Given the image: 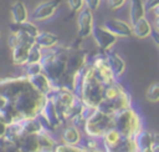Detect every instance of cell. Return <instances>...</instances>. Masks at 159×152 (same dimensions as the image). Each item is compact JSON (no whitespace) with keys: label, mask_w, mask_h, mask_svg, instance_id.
Returning a JSON list of instances; mask_svg holds the SVG:
<instances>
[{"label":"cell","mask_w":159,"mask_h":152,"mask_svg":"<svg viewBox=\"0 0 159 152\" xmlns=\"http://www.w3.org/2000/svg\"><path fill=\"white\" fill-rule=\"evenodd\" d=\"M66 1L68 7L75 12H78L84 7V0H66Z\"/></svg>","instance_id":"cell-28"},{"label":"cell","mask_w":159,"mask_h":152,"mask_svg":"<svg viewBox=\"0 0 159 152\" xmlns=\"http://www.w3.org/2000/svg\"><path fill=\"white\" fill-rule=\"evenodd\" d=\"M86 54L76 47H52L43 50L41 60L42 72L47 75L53 86L72 90L75 75L87 64Z\"/></svg>","instance_id":"cell-2"},{"label":"cell","mask_w":159,"mask_h":152,"mask_svg":"<svg viewBox=\"0 0 159 152\" xmlns=\"http://www.w3.org/2000/svg\"><path fill=\"white\" fill-rule=\"evenodd\" d=\"M58 36L52 34V32H47V31H40L39 35L35 37V44L39 45L41 49L46 50V49H52L55 46H57L58 44Z\"/></svg>","instance_id":"cell-16"},{"label":"cell","mask_w":159,"mask_h":152,"mask_svg":"<svg viewBox=\"0 0 159 152\" xmlns=\"http://www.w3.org/2000/svg\"><path fill=\"white\" fill-rule=\"evenodd\" d=\"M154 15H155V16L159 15V6H157V7L154 9Z\"/></svg>","instance_id":"cell-36"},{"label":"cell","mask_w":159,"mask_h":152,"mask_svg":"<svg viewBox=\"0 0 159 152\" xmlns=\"http://www.w3.org/2000/svg\"><path fill=\"white\" fill-rule=\"evenodd\" d=\"M61 140L63 143H67V145H80L82 141V135L78 130V126L73 123H70L68 126H66L62 130Z\"/></svg>","instance_id":"cell-15"},{"label":"cell","mask_w":159,"mask_h":152,"mask_svg":"<svg viewBox=\"0 0 159 152\" xmlns=\"http://www.w3.org/2000/svg\"><path fill=\"white\" fill-rule=\"evenodd\" d=\"M145 97L150 102H158L159 101V82L152 83L148 87L147 93H145Z\"/></svg>","instance_id":"cell-27"},{"label":"cell","mask_w":159,"mask_h":152,"mask_svg":"<svg viewBox=\"0 0 159 152\" xmlns=\"http://www.w3.org/2000/svg\"><path fill=\"white\" fill-rule=\"evenodd\" d=\"M7 127H9V126L0 118V140L6 135V132H7Z\"/></svg>","instance_id":"cell-33"},{"label":"cell","mask_w":159,"mask_h":152,"mask_svg":"<svg viewBox=\"0 0 159 152\" xmlns=\"http://www.w3.org/2000/svg\"><path fill=\"white\" fill-rule=\"evenodd\" d=\"M0 39H1V31H0Z\"/></svg>","instance_id":"cell-37"},{"label":"cell","mask_w":159,"mask_h":152,"mask_svg":"<svg viewBox=\"0 0 159 152\" xmlns=\"http://www.w3.org/2000/svg\"><path fill=\"white\" fill-rule=\"evenodd\" d=\"M40 72H42V64L41 62H31V64L24 65V75H26L27 77L37 75Z\"/></svg>","instance_id":"cell-26"},{"label":"cell","mask_w":159,"mask_h":152,"mask_svg":"<svg viewBox=\"0 0 159 152\" xmlns=\"http://www.w3.org/2000/svg\"><path fill=\"white\" fill-rule=\"evenodd\" d=\"M144 5L147 11H153L157 6H159V0H144Z\"/></svg>","instance_id":"cell-31"},{"label":"cell","mask_w":159,"mask_h":152,"mask_svg":"<svg viewBox=\"0 0 159 152\" xmlns=\"http://www.w3.org/2000/svg\"><path fill=\"white\" fill-rule=\"evenodd\" d=\"M128 107H132V96L129 95L128 91H125L124 93L114 97V98H108V100H103L97 110L104 112V113H108V115H116L117 112L124 110V108H128Z\"/></svg>","instance_id":"cell-7"},{"label":"cell","mask_w":159,"mask_h":152,"mask_svg":"<svg viewBox=\"0 0 159 152\" xmlns=\"http://www.w3.org/2000/svg\"><path fill=\"white\" fill-rule=\"evenodd\" d=\"M113 118L114 115L104 113L99 110H93V112L87 117L83 123V131L87 137L102 138L104 133L113 128Z\"/></svg>","instance_id":"cell-4"},{"label":"cell","mask_w":159,"mask_h":152,"mask_svg":"<svg viewBox=\"0 0 159 152\" xmlns=\"http://www.w3.org/2000/svg\"><path fill=\"white\" fill-rule=\"evenodd\" d=\"M113 128L124 138L134 141L135 136L143 130V120L133 107H128L114 115Z\"/></svg>","instance_id":"cell-3"},{"label":"cell","mask_w":159,"mask_h":152,"mask_svg":"<svg viewBox=\"0 0 159 152\" xmlns=\"http://www.w3.org/2000/svg\"><path fill=\"white\" fill-rule=\"evenodd\" d=\"M77 24H78V37L81 40L87 39L92 35L93 31V15L92 11L88 7H83L81 11H78L77 16Z\"/></svg>","instance_id":"cell-10"},{"label":"cell","mask_w":159,"mask_h":152,"mask_svg":"<svg viewBox=\"0 0 159 152\" xmlns=\"http://www.w3.org/2000/svg\"><path fill=\"white\" fill-rule=\"evenodd\" d=\"M42 56H43V49H41L39 45H34L30 50V54H29V57H27V64H31V62H41L42 60Z\"/></svg>","instance_id":"cell-25"},{"label":"cell","mask_w":159,"mask_h":152,"mask_svg":"<svg viewBox=\"0 0 159 152\" xmlns=\"http://www.w3.org/2000/svg\"><path fill=\"white\" fill-rule=\"evenodd\" d=\"M45 130H57L58 127H61L65 122L62 121L55 103L47 97V101L43 106V108L41 110L40 115H39Z\"/></svg>","instance_id":"cell-6"},{"label":"cell","mask_w":159,"mask_h":152,"mask_svg":"<svg viewBox=\"0 0 159 152\" xmlns=\"http://www.w3.org/2000/svg\"><path fill=\"white\" fill-rule=\"evenodd\" d=\"M16 32H20L21 40L14 49H11V59L15 65L24 66L27 64V57H29L30 50L35 45V37H31L30 35L24 34L21 31H16Z\"/></svg>","instance_id":"cell-5"},{"label":"cell","mask_w":159,"mask_h":152,"mask_svg":"<svg viewBox=\"0 0 159 152\" xmlns=\"http://www.w3.org/2000/svg\"><path fill=\"white\" fill-rule=\"evenodd\" d=\"M10 29H11V32H16V31H21V32H24V34H27V35H30L31 37H36L37 35H39V32H40V30H39V27L34 24V22H31V21H24V22H12L11 25H10Z\"/></svg>","instance_id":"cell-21"},{"label":"cell","mask_w":159,"mask_h":152,"mask_svg":"<svg viewBox=\"0 0 159 152\" xmlns=\"http://www.w3.org/2000/svg\"><path fill=\"white\" fill-rule=\"evenodd\" d=\"M154 27L159 31V15L155 16V20H154Z\"/></svg>","instance_id":"cell-34"},{"label":"cell","mask_w":159,"mask_h":152,"mask_svg":"<svg viewBox=\"0 0 159 152\" xmlns=\"http://www.w3.org/2000/svg\"><path fill=\"white\" fill-rule=\"evenodd\" d=\"M145 12L147 10H145L144 0H129V19L132 24L144 17Z\"/></svg>","instance_id":"cell-19"},{"label":"cell","mask_w":159,"mask_h":152,"mask_svg":"<svg viewBox=\"0 0 159 152\" xmlns=\"http://www.w3.org/2000/svg\"><path fill=\"white\" fill-rule=\"evenodd\" d=\"M106 56H107L108 65H109V67H111L114 77L116 78L120 77L124 74V71H125V62L122 59V56L119 54H117L116 51H112V50L107 51L106 52Z\"/></svg>","instance_id":"cell-12"},{"label":"cell","mask_w":159,"mask_h":152,"mask_svg":"<svg viewBox=\"0 0 159 152\" xmlns=\"http://www.w3.org/2000/svg\"><path fill=\"white\" fill-rule=\"evenodd\" d=\"M47 96L37 91L26 75L0 78V118L9 126L39 117Z\"/></svg>","instance_id":"cell-1"},{"label":"cell","mask_w":159,"mask_h":152,"mask_svg":"<svg viewBox=\"0 0 159 152\" xmlns=\"http://www.w3.org/2000/svg\"><path fill=\"white\" fill-rule=\"evenodd\" d=\"M86 152H106V151H103V150H87L86 148Z\"/></svg>","instance_id":"cell-35"},{"label":"cell","mask_w":159,"mask_h":152,"mask_svg":"<svg viewBox=\"0 0 159 152\" xmlns=\"http://www.w3.org/2000/svg\"><path fill=\"white\" fill-rule=\"evenodd\" d=\"M11 12V19L12 22H24L29 19V12H27V7L22 1H15L11 5L10 9Z\"/></svg>","instance_id":"cell-20"},{"label":"cell","mask_w":159,"mask_h":152,"mask_svg":"<svg viewBox=\"0 0 159 152\" xmlns=\"http://www.w3.org/2000/svg\"><path fill=\"white\" fill-rule=\"evenodd\" d=\"M39 141H40L41 152H55L57 143L52 138V136L48 133V131H46V130L41 131L39 133Z\"/></svg>","instance_id":"cell-22"},{"label":"cell","mask_w":159,"mask_h":152,"mask_svg":"<svg viewBox=\"0 0 159 152\" xmlns=\"http://www.w3.org/2000/svg\"><path fill=\"white\" fill-rule=\"evenodd\" d=\"M55 152H86V147L80 145H67L62 142L56 146Z\"/></svg>","instance_id":"cell-24"},{"label":"cell","mask_w":159,"mask_h":152,"mask_svg":"<svg viewBox=\"0 0 159 152\" xmlns=\"http://www.w3.org/2000/svg\"><path fill=\"white\" fill-rule=\"evenodd\" d=\"M92 37H93L96 45L98 46V49L102 52L109 51L116 45V42L118 41V36H116L114 34H112L103 25H94L93 26Z\"/></svg>","instance_id":"cell-8"},{"label":"cell","mask_w":159,"mask_h":152,"mask_svg":"<svg viewBox=\"0 0 159 152\" xmlns=\"http://www.w3.org/2000/svg\"><path fill=\"white\" fill-rule=\"evenodd\" d=\"M106 29H108L112 34H114L118 37H130L133 36V27L127 21L120 19H108L104 21L103 25Z\"/></svg>","instance_id":"cell-11"},{"label":"cell","mask_w":159,"mask_h":152,"mask_svg":"<svg viewBox=\"0 0 159 152\" xmlns=\"http://www.w3.org/2000/svg\"><path fill=\"white\" fill-rule=\"evenodd\" d=\"M30 82L34 85V87L40 91L41 93L43 95H48L52 90H53V83L51 82V80L47 77V75L45 72H40L37 75H34V76H30Z\"/></svg>","instance_id":"cell-13"},{"label":"cell","mask_w":159,"mask_h":152,"mask_svg":"<svg viewBox=\"0 0 159 152\" xmlns=\"http://www.w3.org/2000/svg\"><path fill=\"white\" fill-rule=\"evenodd\" d=\"M107 2L112 10H118L127 2V0H107Z\"/></svg>","instance_id":"cell-29"},{"label":"cell","mask_w":159,"mask_h":152,"mask_svg":"<svg viewBox=\"0 0 159 152\" xmlns=\"http://www.w3.org/2000/svg\"><path fill=\"white\" fill-rule=\"evenodd\" d=\"M152 151L153 152H159V133H153Z\"/></svg>","instance_id":"cell-32"},{"label":"cell","mask_w":159,"mask_h":152,"mask_svg":"<svg viewBox=\"0 0 159 152\" xmlns=\"http://www.w3.org/2000/svg\"><path fill=\"white\" fill-rule=\"evenodd\" d=\"M84 5L91 11H96V10H98V7L101 5V0H84Z\"/></svg>","instance_id":"cell-30"},{"label":"cell","mask_w":159,"mask_h":152,"mask_svg":"<svg viewBox=\"0 0 159 152\" xmlns=\"http://www.w3.org/2000/svg\"><path fill=\"white\" fill-rule=\"evenodd\" d=\"M17 146L24 152H41L40 148V141H39V133L37 135H26L21 136L15 140Z\"/></svg>","instance_id":"cell-14"},{"label":"cell","mask_w":159,"mask_h":152,"mask_svg":"<svg viewBox=\"0 0 159 152\" xmlns=\"http://www.w3.org/2000/svg\"><path fill=\"white\" fill-rule=\"evenodd\" d=\"M0 152H24L19 146L17 143L9 138L6 135L0 140Z\"/></svg>","instance_id":"cell-23"},{"label":"cell","mask_w":159,"mask_h":152,"mask_svg":"<svg viewBox=\"0 0 159 152\" xmlns=\"http://www.w3.org/2000/svg\"><path fill=\"white\" fill-rule=\"evenodd\" d=\"M61 0H48L40 2L31 12V19L35 21H43L55 15L61 5Z\"/></svg>","instance_id":"cell-9"},{"label":"cell","mask_w":159,"mask_h":152,"mask_svg":"<svg viewBox=\"0 0 159 152\" xmlns=\"http://www.w3.org/2000/svg\"><path fill=\"white\" fill-rule=\"evenodd\" d=\"M132 27H133V35L138 39H145V37L150 36V34L153 31V27L145 16L139 19L137 22L132 24Z\"/></svg>","instance_id":"cell-18"},{"label":"cell","mask_w":159,"mask_h":152,"mask_svg":"<svg viewBox=\"0 0 159 152\" xmlns=\"http://www.w3.org/2000/svg\"><path fill=\"white\" fill-rule=\"evenodd\" d=\"M135 147L138 152H145L148 150H152V143H153V132L148 130H142L134 138Z\"/></svg>","instance_id":"cell-17"}]
</instances>
